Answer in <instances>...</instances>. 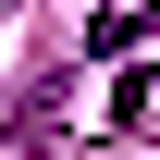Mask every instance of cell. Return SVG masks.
I'll return each mask as SVG.
<instances>
[{"label": "cell", "mask_w": 160, "mask_h": 160, "mask_svg": "<svg viewBox=\"0 0 160 160\" xmlns=\"http://www.w3.org/2000/svg\"><path fill=\"white\" fill-rule=\"evenodd\" d=\"M136 37H160V0H111V12L86 25V49H99V62H123Z\"/></svg>", "instance_id": "1"}]
</instances>
